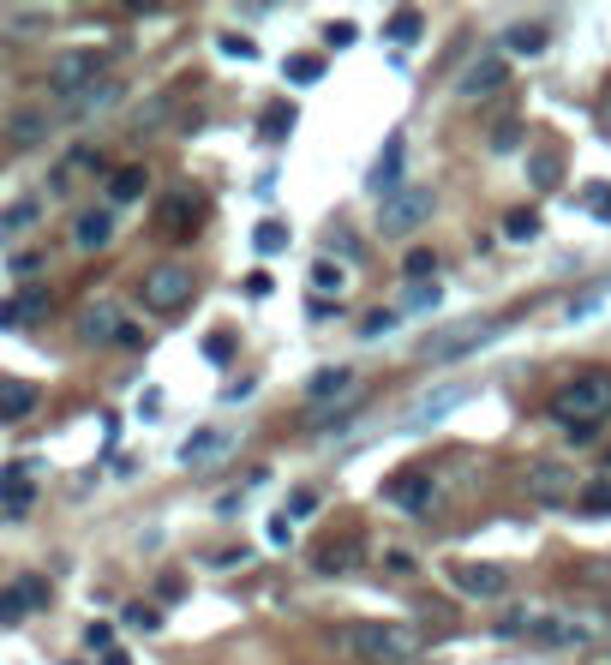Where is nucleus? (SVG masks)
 <instances>
[{"label":"nucleus","instance_id":"1","mask_svg":"<svg viewBox=\"0 0 611 665\" xmlns=\"http://www.w3.org/2000/svg\"><path fill=\"white\" fill-rule=\"evenodd\" d=\"M336 648L366 665H408L420 654V630H408V624H342Z\"/></svg>","mask_w":611,"mask_h":665},{"label":"nucleus","instance_id":"2","mask_svg":"<svg viewBox=\"0 0 611 665\" xmlns=\"http://www.w3.org/2000/svg\"><path fill=\"white\" fill-rule=\"evenodd\" d=\"M498 336H510V318H462V324H450V330H432V336L420 342V360H426V366H456V360L492 348Z\"/></svg>","mask_w":611,"mask_h":665},{"label":"nucleus","instance_id":"3","mask_svg":"<svg viewBox=\"0 0 611 665\" xmlns=\"http://www.w3.org/2000/svg\"><path fill=\"white\" fill-rule=\"evenodd\" d=\"M552 420L564 426H600L611 420V372H582L552 396Z\"/></svg>","mask_w":611,"mask_h":665},{"label":"nucleus","instance_id":"4","mask_svg":"<svg viewBox=\"0 0 611 665\" xmlns=\"http://www.w3.org/2000/svg\"><path fill=\"white\" fill-rule=\"evenodd\" d=\"M432 204H438L432 186H402L396 198L378 204V234H384V240H408V234L432 216Z\"/></svg>","mask_w":611,"mask_h":665},{"label":"nucleus","instance_id":"5","mask_svg":"<svg viewBox=\"0 0 611 665\" xmlns=\"http://www.w3.org/2000/svg\"><path fill=\"white\" fill-rule=\"evenodd\" d=\"M102 66H108V48H66V54L48 66V90L66 102V96L90 90V84L102 78Z\"/></svg>","mask_w":611,"mask_h":665},{"label":"nucleus","instance_id":"6","mask_svg":"<svg viewBox=\"0 0 611 665\" xmlns=\"http://www.w3.org/2000/svg\"><path fill=\"white\" fill-rule=\"evenodd\" d=\"M192 294H198V276H192L186 264H156V270H144V306H150V312H180V306H192Z\"/></svg>","mask_w":611,"mask_h":665},{"label":"nucleus","instance_id":"7","mask_svg":"<svg viewBox=\"0 0 611 665\" xmlns=\"http://www.w3.org/2000/svg\"><path fill=\"white\" fill-rule=\"evenodd\" d=\"M462 402H474V384H468V378H456V384H438V390H426V396H414V402H408V414H402V432H426V426H438L444 414H456Z\"/></svg>","mask_w":611,"mask_h":665},{"label":"nucleus","instance_id":"8","mask_svg":"<svg viewBox=\"0 0 611 665\" xmlns=\"http://www.w3.org/2000/svg\"><path fill=\"white\" fill-rule=\"evenodd\" d=\"M402 162H408V138L402 132H390L384 138V150H378V162H372V174H366V192L384 204V198H396L408 180H402Z\"/></svg>","mask_w":611,"mask_h":665},{"label":"nucleus","instance_id":"9","mask_svg":"<svg viewBox=\"0 0 611 665\" xmlns=\"http://www.w3.org/2000/svg\"><path fill=\"white\" fill-rule=\"evenodd\" d=\"M450 582H456L468 600H504V594H510V570H504V564H474V558H462V564H450Z\"/></svg>","mask_w":611,"mask_h":665},{"label":"nucleus","instance_id":"10","mask_svg":"<svg viewBox=\"0 0 611 665\" xmlns=\"http://www.w3.org/2000/svg\"><path fill=\"white\" fill-rule=\"evenodd\" d=\"M384 498H390V504H402L408 516H420V510H432V504H438V480H432L426 468H408V474L384 480Z\"/></svg>","mask_w":611,"mask_h":665},{"label":"nucleus","instance_id":"11","mask_svg":"<svg viewBox=\"0 0 611 665\" xmlns=\"http://www.w3.org/2000/svg\"><path fill=\"white\" fill-rule=\"evenodd\" d=\"M30 612H48V582L42 576H18L12 588H0V624H24Z\"/></svg>","mask_w":611,"mask_h":665},{"label":"nucleus","instance_id":"12","mask_svg":"<svg viewBox=\"0 0 611 665\" xmlns=\"http://www.w3.org/2000/svg\"><path fill=\"white\" fill-rule=\"evenodd\" d=\"M504 84H510V66H504V54H486V60H474V66L462 72L456 96H462V102H480V96H498Z\"/></svg>","mask_w":611,"mask_h":665},{"label":"nucleus","instance_id":"13","mask_svg":"<svg viewBox=\"0 0 611 665\" xmlns=\"http://www.w3.org/2000/svg\"><path fill=\"white\" fill-rule=\"evenodd\" d=\"M120 96H126V84H114V78H96L90 90L66 96V102H60V114H66V120H96V114H108Z\"/></svg>","mask_w":611,"mask_h":665},{"label":"nucleus","instance_id":"14","mask_svg":"<svg viewBox=\"0 0 611 665\" xmlns=\"http://www.w3.org/2000/svg\"><path fill=\"white\" fill-rule=\"evenodd\" d=\"M234 450V426H204V432H192L186 444H180V462L186 468H210V462H222Z\"/></svg>","mask_w":611,"mask_h":665},{"label":"nucleus","instance_id":"15","mask_svg":"<svg viewBox=\"0 0 611 665\" xmlns=\"http://www.w3.org/2000/svg\"><path fill=\"white\" fill-rule=\"evenodd\" d=\"M360 558H366V534H354V528L318 546V570L324 576H348V570H360Z\"/></svg>","mask_w":611,"mask_h":665},{"label":"nucleus","instance_id":"16","mask_svg":"<svg viewBox=\"0 0 611 665\" xmlns=\"http://www.w3.org/2000/svg\"><path fill=\"white\" fill-rule=\"evenodd\" d=\"M306 396L312 402H348V396H360V372L354 366H324V372H312Z\"/></svg>","mask_w":611,"mask_h":665},{"label":"nucleus","instance_id":"17","mask_svg":"<svg viewBox=\"0 0 611 665\" xmlns=\"http://www.w3.org/2000/svg\"><path fill=\"white\" fill-rule=\"evenodd\" d=\"M528 492H534L540 504H564V498L576 492V468H558V462H540V468H528Z\"/></svg>","mask_w":611,"mask_h":665},{"label":"nucleus","instance_id":"18","mask_svg":"<svg viewBox=\"0 0 611 665\" xmlns=\"http://www.w3.org/2000/svg\"><path fill=\"white\" fill-rule=\"evenodd\" d=\"M36 402H42V390H36V384H24V378H0V426L30 420V414H36Z\"/></svg>","mask_w":611,"mask_h":665},{"label":"nucleus","instance_id":"19","mask_svg":"<svg viewBox=\"0 0 611 665\" xmlns=\"http://www.w3.org/2000/svg\"><path fill=\"white\" fill-rule=\"evenodd\" d=\"M192 222H198V204H192L186 192H168V198L156 204V228H162L168 240H186V234H192Z\"/></svg>","mask_w":611,"mask_h":665},{"label":"nucleus","instance_id":"20","mask_svg":"<svg viewBox=\"0 0 611 665\" xmlns=\"http://www.w3.org/2000/svg\"><path fill=\"white\" fill-rule=\"evenodd\" d=\"M114 240V210H84L78 222H72V246L78 252H102Z\"/></svg>","mask_w":611,"mask_h":665},{"label":"nucleus","instance_id":"21","mask_svg":"<svg viewBox=\"0 0 611 665\" xmlns=\"http://www.w3.org/2000/svg\"><path fill=\"white\" fill-rule=\"evenodd\" d=\"M114 330H120V312H114L108 300H90V306L78 312V336H84V342H114Z\"/></svg>","mask_w":611,"mask_h":665},{"label":"nucleus","instance_id":"22","mask_svg":"<svg viewBox=\"0 0 611 665\" xmlns=\"http://www.w3.org/2000/svg\"><path fill=\"white\" fill-rule=\"evenodd\" d=\"M420 30H426V12H420V6H396V12L384 18V36H390V42H402V48H408V42H420Z\"/></svg>","mask_w":611,"mask_h":665},{"label":"nucleus","instance_id":"23","mask_svg":"<svg viewBox=\"0 0 611 665\" xmlns=\"http://www.w3.org/2000/svg\"><path fill=\"white\" fill-rule=\"evenodd\" d=\"M0 504L6 510H30V462H12L0 474Z\"/></svg>","mask_w":611,"mask_h":665},{"label":"nucleus","instance_id":"24","mask_svg":"<svg viewBox=\"0 0 611 665\" xmlns=\"http://www.w3.org/2000/svg\"><path fill=\"white\" fill-rule=\"evenodd\" d=\"M528 636L558 642V648H582V642H588V630H582V624H564V618H534V624H528Z\"/></svg>","mask_w":611,"mask_h":665},{"label":"nucleus","instance_id":"25","mask_svg":"<svg viewBox=\"0 0 611 665\" xmlns=\"http://www.w3.org/2000/svg\"><path fill=\"white\" fill-rule=\"evenodd\" d=\"M42 132H48V108H18V114L6 120V138H12V144H36Z\"/></svg>","mask_w":611,"mask_h":665},{"label":"nucleus","instance_id":"26","mask_svg":"<svg viewBox=\"0 0 611 665\" xmlns=\"http://www.w3.org/2000/svg\"><path fill=\"white\" fill-rule=\"evenodd\" d=\"M504 48H510V54H528V60L546 54V24H510V30H504Z\"/></svg>","mask_w":611,"mask_h":665},{"label":"nucleus","instance_id":"27","mask_svg":"<svg viewBox=\"0 0 611 665\" xmlns=\"http://www.w3.org/2000/svg\"><path fill=\"white\" fill-rule=\"evenodd\" d=\"M174 120V96H150L138 114H132V132H162Z\"/></svg>","mask_w":611,"mask_h":665},{"label":"nucleus","instance_id":"28","mask_svg":"<svg viewBox=\"0 0 611 665\" xmlns=\"http://www.w3.org/2000/svg\"><path fill=\"white\" fill-rule=\"evenodd\" d=\"M294 120H300V114H294V102H270V108H264V120H258V132L276 144V138H288V132H294Z\"/></svg>","mask_w":611,"mask_h":665},{"label":"nucleus","instance_id":"29","mask_svg":"<svg viewBox=\"0 0 611 665\" xmlns=\"http://www.w3.org/2000/svg\"><path fill=\"white\" fill-rule=\"evenodd\" d=\"M144 180H150L144 168H114V180H108V198H114V204H132V198L144 192Z\"/></svg>","mask_w":611,"mask_h":665},{"label":"nucleus","instance_id":"30","mask_svg":"<svg viewBox=\"0 0 611 665\" xmlns=\"http://www.w3.org/2000/svg\"><path fill=\"white\" fill-rule=\"evenodd\" d=\"M504 240H510V246L540 240V216H534V210H510V216H504Z\"/></svg>","mask_w":611,"mask_h":665},{"label":"nucleus","instance_id":"31","mask_svg":"<svg viewBox=\"0 0 611 665\" xmlns=\"http://www.w3.org/2000/svg\"><path fill=\"white\" fill-rule=\"evenodd\" d=\"M288 240H294V228H288V222H258V234H252V246H258L264 258L288 252Z\"/></svg>","mask_w":611,"mask_h":665},{"label":"nucleus","instance_id":"32","mask_svg":"<svg viewBox=\"0 0 611 665\" xmlns=\"http://www.w3.org/2000/svg\"><path fill=\"white\" fill-rule=\"evenodd\" d=\"M606 300H611V288H588V294H576V300L564 306V318H570V324H588L594 312H606Z\"/></svg>","mask_w":611,"mask_h":665},{"label":"nucleus","instance_id":"33","mask_svg":"<svg viewBox=\"0 0 611 665\" xmlns=\"http://www.w3.org/2000/svg\"><path fill=\"white\" fill-rule=\"evenodd\" d=\"M36 216H42V204H36V198H18V204H6V210H0V234H18V228H30Z\"/></svg>","mask_w":611,"mask_h":665},{"label":"nucleus","instance_id":"34","mask_svg":"<svg viewBox=\"0 0 611 665\" xmlns=\"http://www.w3.org/2000/svg\"><path fill=\"white\" fill-rule=\"evenodd\" d=\"M312 288H318V294H342V288H348V270H342L336 258H318V264H312Z\"/></svg>","mask_w":611,"mask_h":665},{"label":"nucleus","instance_id":"35","mask_svg":"<svg viewBox=\"0 0 611 665\" xmlns=\"http://www.w3.org/2000/svg\"><path fill=\"white\" fill-rule=\"evenodd\" d=\"M282 72H288L294 84H318V78H324V60H318V54H288Z\"/></svg>","mask_w":611,"mask_h":665},{"label":"nucleus","instance_id":"36","mask_svg":"<svg viewBox=\"0 0 611 665\" xmlns=\"http://www.w3.org/2000/svg\"><path fill=\"white\" fill-rule=\"evenodd\" d=\"M396 324H402V312H396V306H378V312H366V324H360V336H366V342H378V336H390Z\"/></svg>","mask_w":611,"mask_h":665},{"label":"nucleus","instance_id":"37","mask_svg":"<svg viewBox=\"0 0 611 665\" xmlns=\"http://www.w3.org/2000/svg\"><path fill=\"white\" fill-rule=\"evenodd\" d=\"M528 180H534V186H558V156H552V150H534V156H528Z\"/></svg>","mask_w":611,"mask_h":665},{"label":"nucleus","instance_id":"38","mask_svg":"<svg viewBox=\"0 0 611 665\" xmlns=\"http://www.w3.org/2000/svg\"><path fill=\"white\" fill-rule=\"evenodd\" d=\"M432 270H438V258H432V252H426V246H414V252H408V258H402V276H408V282H426V276H432Z\"/></svg>","mask_w":611,"mask_h":665},{"label":"nucleus","instance_id":"39","mask_svg":"<svg viewBox=\"0 0 611 665\" xmlns=\"http://www.w3.org/2000/svg\"><path fill=\"white\" fill-rule=\"evenodd\" d=\"M582 510H588V516H611V480H594V486L582 492Z\"/></svg>","mask_w":611,"mask_h":665},{"label":"nucleus","instance_id":"40","mask_svg":"<svg viewBox=\"0 0 611 665\" xmlns=\"http://www.w3.org/2000/svg\"><path fill=\"white\" fill-rule=\"evenodd\" d=\"M126 630H144V636H150V630H162V612H156V606H126Z\"/></svg>","mask_w":611,"mask_h":665},{"label":"nucleus","instance_id":"41","mask_svg":"<svg viewBox=\"0 0 611 665\" xmlns=\"http://www.w3.org/2000/svg\"><path fill=\"white\" fill-rule=\"evenodd\" d=\"M438 306V282H414L408 288V312H432Z\"/></svg>","mask_w":611,"mask_h":665},{"label":"nucleus","instance_id":"42","mask_svg":"<svg viewBox=\"0 0 611 665\" xmlns=\"http://www.w3.org/2000/svg\"><path fill=\"white\" fill-rule=\"evenodd\" d=\"M384 570H390V576H414L420 564H414V552H402V546H390V552H384Z\"/></svg>","mask_w":611,"mask_h":665},{"label":"nucleus","instance_id":"43","mask_svg":"<svg viewBox=\"0 0 611 665\" xmlns=\"http://www.w3.org/2000/svg\"><path fill=\"white\" fill-rule=\"evenodd\" d=\"M222 54H234V60H258V42H252V36H222Z\"/></svg>","mask_w":611,"mask_h":665},{"label":"nucleus","instance_id":"44","mask_svg":"<svg viewBox=\"0 0 611 665\" xmlns=\"http://www.w3.org/2000/svg\"><path fill=\"white\" fill-rule=\"evenodd\" d=\"M516 144H522V126H516V120H504V126L492 132V150L504 156V150H516Z\"/></svg>","mask_w":611,"mask_h":665},{"label":"nucleus","instance_id":"45","mask_svg":"<svg viewBox=\"0 0 611 665\" xmlns=\"http://www.w3.org/2000/svg\"><path fill=\"white\" fill-rule=\"evenodd\" d=\"M18 312H24V318H42V312H48V294H42V288H24V294H18Z\"/></svg>","mask_w":611,"mask_h":665},{"label":"nucleus","instance_id":"46","mask_svg":"<svg viewBox=\"0 0 611 665\" xmlns=\"http://www.w3.org/2000/svg\"><path fill=\"white\" fill-rule=\"evenodd\" d=\"M312 510H318V492H312V486H300V492L288 498V510H282V516H312Z\"/></svg>","mask_w":611,"mask_h":665},{"label":"nucleus","instance_id":"47","mask_svg":"<svg viewBox=\"0 0 611 665\" xmlns=\"http://www.w3.org/2000/svg\"><path fill=\"white\" fill-rule=\"evenodd\" d=\"M84 648H90V654H108V648H114V630H108V624H90V630H84Z\"/></svg>","mask_w":611,"mask_h":665},{"label":"nucleus","instance_id":"48","mask_svg":"<svg viewBox=\"0 0 611 665\" xmlns=\"http://www.w3.org/2000/svg\"><path fill=\"white\" fill-rule=\"evenodd\" d=\"M324 36H330L336 48H348V42H360V30H354L348 18H336V24H324Z\"/></svg>","mask_w":611,"mask_h":665},{"label":"nucleus","instance_id":"49","mask_svg":"<svg viewBox=\"0 0 611 665\" xmlns=\"http://www.w3.org/2000/svg\"><path fill=\"white\" fill-rule=\"evenodd\" d=\"M588 210H594L600 222H611V186H594V192H588Z\"/></svg>","mask_w":611,"mask_h":665},{"label":"nucleus","instance_id":"50","mask_svg":"<svg viewBox=\"0 0 611 665\" xmlns=\"http://www.w3.org/2000/svg\"><path fill=\"white\" fill-rule=\"evenodd\" d=\"M12 24H18V30H30V24H48V12H30V6H18V12H12Z\"/></svg>","mask_w":611,"mask_h":665},{"label":"nucleus","instance_id":"51","mask_svg":"<svg viewBox=\"0 0 611 665\" xmlns=\"http://www.w3.org/2000/svg\"><path fill=\"white\" fill-rule=\"evenodd\" d=\"M204 354H210V360H228V354H234V342H228V336H210V342H204Z\"/></svg>","mask_w":611,"mask_h":665},{"label":"nucleus","instance_id":"52","mask_svg":"<svg viewBox=\"0 0 611 665\" xmlns=\"http://www.w3.org/2000/svg\"><path fill=\"white\" fill-rule=\"evenodd\" d=\"M18 318H24L18 300H0V330H18Z\"/></svg>","mask_w":611,"mask_h":665},{"label":"nucleus","instance_id":"53","mask_svg":"<svg viewBox=\"0 0 611 665\" xmlns=\"http://www.w3.org/2000/svg\"><path fill=\"white\" fill-rule=\"evenodd\" d=\"M114 342H126V348H144V330H132V324H120V330H114Z\"/></svg>","mask_w":611,"mask_h":665},{"label":"nucleus","instance_id":"54","mask_svg":"<svg viewBox=\"0 0 611 665\" xmlns=\"http://www.w3.org/2000/svg\"><path fill=\"white\" fill-rule=\"evenodd\" d=\"M264 534H270V546H288V522H282V516H270V528H264Z\"/></svg>","mask_w":611,"mask_h":665},{"label":"nucleus","instance_id":"55","mask_svg":"<svg viewBox=\"0 0 611 665\" xmlns=\"http://www.w3.org/2000/svg\"><path fill=\"white\" fill-rule=\"evenodd\" d=\"M96 665H132V654H120V648H108V654H102V660Z\"/></svg>","mask_w":611,"mask_h":665},{"label":"nucleus","instance_id":"56","mask_svg":"<svg viewBox=\"0 0 611 665\" xmlns=\"http://www.w3.org/2000/svg\"><path fill=\"white\" fill-rule=\"evenodd\" d=\"M606 132H611V102H606Z\"/></svg>","mask_w":611,"mask_h":665}]
</instances>
